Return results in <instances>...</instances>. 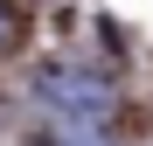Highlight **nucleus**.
Segmentation results:
<instances>
[]
</instances>
